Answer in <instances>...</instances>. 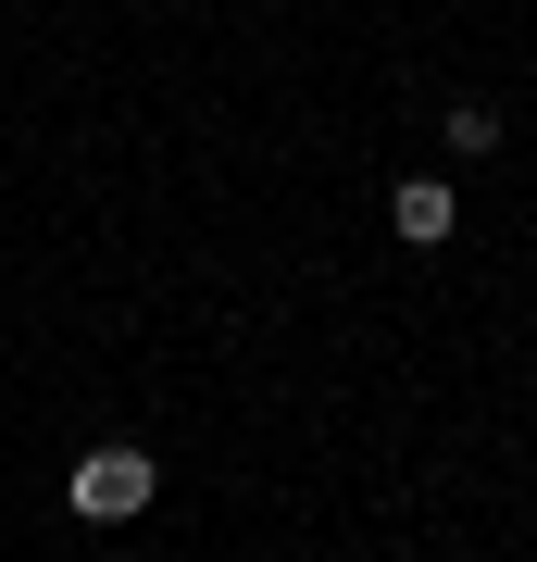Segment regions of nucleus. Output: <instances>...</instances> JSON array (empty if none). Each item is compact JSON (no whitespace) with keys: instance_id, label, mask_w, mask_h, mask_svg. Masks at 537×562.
Masks as SVG:
<instances>
[{"instance_id":"7ed1b4c3","label":"nucleus","mask_w":537,"mask_h":562,"mask_svg":"<svg viewBox=\"0 0 537 562\" xmlns=\"http://www.w3.org/2000/svg\"><path fill=\"white\" fill-rule=\"evenodd\" d=\"M450 150H462V162L500 150V113H488V101H450Z\"/></svg>"},{"instance_id":"f03ea898","label":"nucleus","mask_w":537,"mask_h":562,"mask_svg":"<svg viewBox=\"0 0 537 562\" xmlns=\"http://www.w3.org/2000/svg\"><path fill=\"white\" fill-rule=\"evenodd\" d=\"M388 225H400L413 250H438L450 225H462V188H438V176H400V188H388Z\"/></svg>"},{"instance_id":"f257e3e1","label":"nucleus","mask_w":537,"mask_h":562,"mask_svg":"<svg viewBox=\"0 0 537 562\" xmlns=\"http://www.w3.org/2000/svg\"><path fill=\"white\" fill-rule=\"evenodd\" d=\"M63 501H76L88 525H138V513L163 501V462L113 438V450H88V462H76V475H63Z\"/></svg>"},{"instance_id":"20e7f679","label":"nucleus","mask_w":537,"mask_h":562,"mask_svg":"<svg viewBox=\"0 0 537 562\" xmlns=\"http://www.w3.org/2000/svg\"><path fill=\"white\" fill-rule=\"evenodd\" d=\"M125 562H138V550H125Z\"/></svg>"}]
</instances>
